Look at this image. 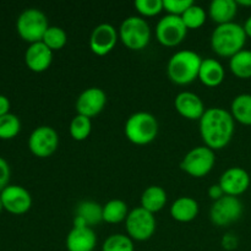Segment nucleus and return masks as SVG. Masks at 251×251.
Masks as SVG:
<instances>
[{"label": "nucleus", "instance_id": "5", "mask_svg": "<svg viewBox=\"0 0 251 251\" xmlns=\"http://www.w3.org/2000/svg\"><path fill=\"white\" fill-rule=\"evenodd\" d=\"M119 39L130 50H142L151 41V28L140 16L126 17L119 27Z\"/></svg>", "mask_w": 251, "mask_h": 251}, {"label": "nucleus", "instance_id": "35", "mask_svg": "<svg viewBox=\"0 0 251 251\" xmlns=\"http://www.w3.org/2000/svg\"><path fill=\"white\" fill-rule=\"evenodd\" d=\"M238 244H239V240L238 238L235 237L234 234H226L225 237L222 238V247L223 249L230 251V250H234L238 248Z\"/></svg>", "mask_w": 251, "mask_h": 251}, {"label": "nucleus", "instance_id": "13", "mask_svg": "<svg viewBox=\"0 0 251 251\" xmlns=\"http://www.w3.org/2000/svg\"><path fill=\"white\" fill-rule=\"evenodd\" d=\"M119 33L110 24H100L95 27L90 37V49L98 56L109 54L117 46Z\"/></svg>", "mask_w": 251, "mask_h": 251}, {"label": "nucleus", "instance_id": "16", "mask_svg": "<svg viewBox=\"0 0 251 251\" xmlns=\"http://www.w3.org/2000/svg\"><path fill=\"white\" fill-rule=\"evenodd\" d=\"M51 61H53V51L43 42L29 44L25 53V63L27 68L33 73L47 71L50 68Z\"/></svg>", "mask_w": 251, "mask_h": 251}, {"label": "nucleus", "instance_id": "33", "mask_svg": "<svg viewBox=\"0 0 251 251\" xmlns=\"http://www.w3.org/2000/svg\"><path fill=\"white\" fill-rule=\"evenodd\" d=\"M193 4L191 0H163V9L168 15L181 16Z\"/></svg>", "mask_w": 251, "mask_h": 251}, {"label": "nucleus", "instance_id": "23", "mask_svg": "<svg viewBox=\"0 0 251 251\" xmlns=\"http://www.w3.org/2000/svg\"><path fill=\"white\" fill-rule=\"evenodd\" d=\"M167 193L162 186L151 185L142 193L141 207L151 213H157L166 206Z\"/></svg>", "mask_w": 251, "mask_h": 251}, {"label": "nucleus", "instance_id": "31", "mask_svg": "<svg viewBox=\"0 0 251 251\" xmlns=\"http://www.w3.org/2000/svg\"><path fill=\"white\" fill-rule=\"evenodd\" d=\"M134 242L129 235L112 234L104 240L102 251H134Z\"/></svg>", "mask_w": 251, "mask_h": 251}, {"label": "nucleus", "instance_id": "25", "mask_svg": "<svg viewBox=\"0 0 251 251\" xmlns=\"http://www.w3.org/2000/svg\"><path fill=\"white\" fill-rule=\"evenodd\" d=\"M229 69L233 75L242 80L251 78V50L243 49L229 59Z\"/></svg>", "mask_w": 251, "mask_h": 251}, {"label": "nucleus", "instance_id": "10", "mask_svg": "<svg viewBox=\"0 0 251 251\" xmlns=\"http://www.w3.org/2000/svg\"><path fill=\"white\" fill-rule=\"evenodd\" d=\"M188 28L180 16L166 15L156 26L157 41L164 47H176L185 39Z\"/></svg>", "mask_w": 251, "mask_h": 251}, {"label": "nucleus", "instance_id": "7", "mask_svg": "<svg viewBox=\"0 0 251 251\" xmlns=\"http://www.w3.org/2000/svg\"><path fill=\"white\" fill-rule=\"evenodd\" d=\"M215 163V151L206 146H199L185 154L180 168L193 178H203L212 171Z\"/></svg>", "mask_w": 251, "mask_h": 251}, {"label": "nucleus", "instance_id": "1", "mask_svg": "<svg viewBox=\"0 0 251 251\" xmlns=\"http://www.w3.org/2000/svg\"><path fill=\"white\" fill-rule=\"evenodd\" d=\"M199 122L202 141L212 151L225 149L232 141L235 120L228 110L220 107L208 108Z\"/></svg>", "mask_w": 251, "mask_h": 251}, {"label": "nucleus", "instance_id": "6", "mask_svg": "<svg viewBox=\"0 0 251 251\" xmlns=\"http://www.w3.org/2000/svg\"><path fill=\"white\" fill-rule=\"evenodd\" d=\"M49 28L46 14L38 9H26L20 14L16 21V29L19 36L29 44L42 42L44 33Z\"/></svg>", "mask_w": 251, "mask_h": 251}, {"label": "nucleus", "instance_id": "20", "mask_svg": "<svg viewBox=\"0 0 251 251\" xmlns=\"http://www.w3.org/2000/svg\"><path fill=\"white\" fill-rule=\"evenodd\" d=\"M226 71L222 64L212 58H207L201 63L199 80L206 87H217L225 81Z\"/></svg>", "mask_w": 251, "mask_h": 251}, {"label": "nucleus", "instance_id": "34", "mask_svg": "<svg viewBox=\"0 0 251 251\" xmlns=\"http://www.w3.org/2000/svg\"><path fill=\"white\" fill-rule=\"evenodd\" d=\"M10 166L2 157H0V191L4 190L9 185L10 180Z\"/></svg>", "mask_w": 251, "mask_h": 251}, {"label": "nucleus", "instance_id": "12", "mask_svg": "<svg viewBox=\"0 0 251 251\" xmlns=\"http://www.w3.org/2000/svg\"><path fill=\"white\" fill-rule=\"evenodd\" d=\"M4 210L12 215H24L32 206V196L28 190L20 185H7L0 191Z\"/></svg>", "mask_w": 251, "mask_h": 251}, {"label": "nucleus", "instance_id": "8", "mask_svg": "<svg viewBox=\"0 0 251 251\" xmlns=\"http://www.w3.org/2000/svg\"><path fill=\"white\" fill-rule=\"evenodd\" d=\"M126 233L132 240L145 242L149 240L156 232V218L153 213L149 212L145 208H134L130 211L125 220Z\"/></svg>", "mask_w": 251, "mask_h": 251}, {"label": "nucleus", "instance_id": "14", "mask_svg": "<svg viewBox=\"0 0 251 251\" xmlns=\"http://www.w3.org/2000/svg\"><path fill=\"white\" fill-rule=\"evenodd\" d=\"M107 104V95L102 88L90 87L83 91L76 100L77 114L93 118L100 114Z\"/></svg>", "mask_w": 251, "mask_h": 251}, {"label": "nucleus", "instance_id": "29", "mask_svg": "<svg viewBox=\"0 0 251 251\" xmlns=\"http://www.w3.org/2000/svg\"><path fill=\"white\" fill-rule=\"evenodd\" d=\"M181 20H183L184 25L188 29H198L205 25L207 15H206L205 10L199 5L193 4L183 15H181Z\"/></svg>", "mask_w": 251, "mask_h": 251}, {"label": "nucleus", "instance_id": "32", "mask_svg": "<svg viewBox=\"0 0 251 251\" xmlns=\"http://www.w3.org/2000/svg\"><path fill=\"white\" fill-rule=\"evenodd\" d=\"M135 9L145 17H153L163 11V0H136Z\"/></svg>", "mask_w": 251, "mask_h": 251}, {"label": "nucleus", "instance_id": "40", "mask_svg": "<svg viewBox=\"0 0 251 251\" xmlns=\"http://www.w3.org/2000/svg\"><path fill=\"white\" fill-rule=\"evenodd\" d=\"M4 210V206H2V201H1V196H0V213H1V211Z\"/></svg>", "mask_w": 251, "mask_h": 251}, {"label": "nucleus", "instance_id": "3", "mask_svg": "<svg viewBox=\"0 0 251 251\" xmlns=\"http://www.w3.org/2000/svg\"><path fill=\"white\" fill-rule=\"evenodd\" d=\"M202 58L193 50H179L171 56L167 65V74L172 82L189 85L199 77Z\"/></svg>", "mask_w": 251, "mask_h": 251}, {"label": "nucleus", "instance_id": "2", "mask_svg": "<svg viewBox=\"0 0 251 251\" xmlns=\"http://www.w3.org/2000/svg\"><path fill=\"white\" fill-rule=\"evenodd\" d=\"M247 38L244 28L239 24L220 25L212 32L211 48L217 55L230 59L244 49Z\"/></svg>", "mask_w": 251, "mask_h": 251}, {"label": "nucleus", "instance_id": "21", "mask_svg": "<svg viewBox=\"0 0 251 251\" xmlns=\"http://www.w3.org/2000/svg\"><path fill=\"white\" fill-rule=\"evenodd\" d=\"M199 215V203L195 199L183 196L172 203L171 216L180 223H188L195 220Z\"/></svg>", "mask_w": 251, "mask_h": 251}, {"label": "nucleus", "instance_id": "9", "mask_svg": "<svg viewBox=\"0 0 251 251\" xmlns=\"http://www.w3.org/2000/svg\"><path fill=\"white\" fill-rule=\"evenodd\" d=\"M243 210L244 207L239 199L225 195L220 200L213 201L210 210V220L217 227H228L242 217Z\"/></svg>", "mask_w": 251, "mask_h": 251}, {"label": "nucleus", "instance_id": "11", "mask_svg": "<svg viewBox=\"0 0 251 251\" xmlns=\"http://www.w3.org/2000/svg\"><path fill=\"white\" fill-rule=\"evenodd\" d=\"M59 135L48 125L36 127L28 137V149L38 158L50 157L58 150Z\"/></svg>", "mask_w": 251, "mask_h": 251}, {"label": "nucleus", "instance_id": "36", "mask_svg": "<svg viewBox=\"0 0 251 251\" xmlns=\"http://www.w3.org/2000/svg\"><path fill=\"white\" fill-rule=\"evenodd\" d=\"M208 196H210L213 201L220 200L221 198L225 196V193H223L220 184H213V185L210 186V189H208Z\"/></svg>", "mask_w": 251, "mask_h": 251}, {"label": "nucleus", "instance_id": "18", "mask_svg": "<svg viewBox=\"0 0 251 251\" xmlns=\"http://www.w3.org/2000/svg\"><path fill=\"white\" fill-rule=\"evenodd\" d=\"M97 245V237L90 227H73L66 237L68 251H93Z\"/></svg>", "mask_w": 251, "mask_h": 251}, {"label": "nucleus", "instance_id": "30", "mask_svg": "<svg viewBox=\"0 0 251 251\" xmlns=\"http://www.w3.org/2000/svg\"><path fill=\"white\" fill-rule=\"evenodd\" d=\"M20 130H21V122L17 115L9 113V114L0 117V139H14L19 135Z\"/></svg>", "mask_w": 251, "mask_h": 251}, {"label": "nucleus", "instance_id": "17", "mask_svg": "<svg viewBox=\"0 0 251 251\" xmlns=\"http://www.w3.org/2000/svg\"><path fill=\"white\" fill-rule=\"evenodd\" d=\"M176 112L188 120H200L206 112L205 104L198 95L189 91L180 92L174 100Z\"/></svg>", "mask_w": 251, "mask_h": 251}, {"label": "nucleus", "instance_id": "4", "mask_svg": "<svg viewBox=\"0 0 251 251\" xmlns=\"http://www.w3.org/2000/svg\"><path fill=\"white\" fill-rule=\"evenodd\" d=\"M125 136L131 144L137 146L149 145L158 134V122L151 113L137 112L130 115L125 123Z\"/></svg>", "mask_w": 251, "mask_h": 251}, {"label": "nucleus", "instance_id": "22", "mask_svg": "<svg viewBox=\"0 0 251 251\" xmlns=\"http://www.w3.org/2000/svg\"><path fill=\"white\" fill-rule=\"evenodd\" d=\"M237 12L238 4L235 0H213L208 7L211 20L218 26L233 22Z\"/></svg>", "mask_w": 251, "mask_h": 251}, {"label": "nucleus", "instance_id": "28", "mask_svg": "<svg viewBox=\"0 0 251 251\" xmlns=\"http://www.w3.org/2000/svg\"><path fill=\"white\" fill-rule=\"evenodd\" d=\"M44 44L50 49L51 51L60 50L68 43V34L61 27L58 26H49L47 32L44 33L43 39Z\"/></svg>", "mask_w": 251, "mask_h": 251}, {"label": "nucleus", "instance_id": "37", "mask_svg": "<svg viewBox=\"0 0 251 251\" xmlns=\"http://www.w3.org/2000/svg\"><path fill=\"white\" fill-rule=\"evenodd\" d=\"M10 113V100L6 96L0 95V117Z\"/></svg>", "mask_w": 251, "mask_h": 251}, {"label": "nucleus", "instance_id": "38", "mask_svg": "<svg viewBox=\"0 0 251 251\" xmlns=\"http://www.w3.org/2000/svg\"><path fill=\"white\" fill-rule=\"evenodd\" d=\"M243 28H244L247 37L251 38V16L248 17L247 21H245V24H244V26H243Z\"/></svg>", "mask_w": 251, "mask_h": 251}, {"label": "nucleus", "instance_id": "39", "mask_svg": "<svg viewBox=\"0 0 251 251\" xmlns=\"http://www.w3.org/2000/svg\"><path fill=\"white\" fill-rule=\"evenodd\" d=\"M238 6H247L250 7L251 6V0H237Z\"/></svg>", "mask_w": 251, "mask_h": 251}, {"label": "nucleus", "instance_id": "26", "mask_svg": "<svg viewBox=\"0 0 251 251\" xmlns=\"http://www.w3.org/2000/svg\"><path fill=\"white\" fill-rule=\"evenodd\" d=\"M129 215L127 205L123 200H110L103 206V221L110 225H117L126 220Z\"/></svg>", "mask_w": 251, "mask_h": 251}, {"label": "nucleus", "instance_id": "24", "mask_svg": "<svg viewBox=\"0 0 251 251\" xmlns=\"http://www.w3.org/2000/svg\"><path fill=\"white\" fill-rule=\"evenodd\" d=\"M230 114L235 122L251 126V95L242 93L233 100L230 104Z\"/></svg>", "mask_w": 251, "mask_h": 251}, {"label": "nucleus", "instance_id": "15", "mask_svg": "<svg viewBox=\"0 0 251 251\" xmlns=\"http://www.w3.org/2000/svg\"><path fill=\"white\" fill-rule=\"evenodd\" d=\"M218 184L222 188L225 195L238 198L249 189L250 176L245 169L240 167H232L221 176Z\"/></svg>", "mask_w": 251, "mask_h": 251}, {"label": "nucleus", "instance_id": "19", "mask_svg": "<svg viewBox=\"0 0 251 251\" xmlns=\"http://www.w3.org/2000/svg\"><path fill=\"white\" fill-rule=\"evenodd\" d=\"M103 221V206L95 201H82L76 207L74 227H90L100 225Z\"/></svg>", "mask_w": 251, "mask_h": 251}, {"label": "nucleus", "instance_id": "27", "mask_svg": "<svg viewBox=\"0 0 251 251\" xmlns=\"http://www.w3.org/2000/svg\"><path fill=\"white\" fill-rule=\"evenodd\" d=\"M69 131L75 141H85L92 131V122L90 118L77 114L71 120Z\"/></svg>", "mask_w": 251, "mask_h": 251}]
</instances>
